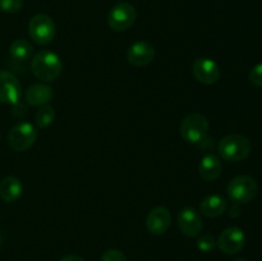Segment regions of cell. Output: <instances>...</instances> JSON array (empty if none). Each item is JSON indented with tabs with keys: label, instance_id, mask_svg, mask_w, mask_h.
Instances as JSON below:
<instances>
[{
	"label": "cell",
	"instance_id": "cell-7",
	"mask_svg": "<svg viewBox=\"0 0 262 261\" xmlns=\"http://www.w3.org/2000/svg\"><path fill=\"white\" fill-rule=\"evenodd\" d=\"M136 18H137V12L135 7L127 2H120L110 9L107 23L113 31L123 32L132 27L133 23L136 22Z\"/></svg>",
	"mask_w": 262,
	"mask_h": 261
},
{
	"label": "cell",
	"instance_id": "cell-21",
	"mask_svg": "<svg viewBox=\"0 0 262 261\" xmlns=\"http://www.w3.org/2000/svg\"><path fill=\"white\" fill-rule=\"evenodd\" d=\"M216 246V241H215L214 235L211 234H202L201 237L197 240V247L202 252H210Z\"/></svg>",
	"mask_w": 262,
	"mask_h": 261
},
{
	"label": "cell",
	"instance_id": "cell-25",
	"mask_svg": "<svg viewBox=\"0 0 262 261\" xmlns=\"http://www.w3.org/2000/svg\"><path fill=\"white\" fill-rule=\"evenodd\" d=\"M2 242H3V233L2 230H0V246H2Z\"/></svg>",
	"mask_w": 262,
	"mask_h": 261
},
{
	"label": "cell",
	"instance_id": "cell-5",
	"mask_svg": "<svg viewBox=\"0 0 262 261\" xmlns=\"http://www.w3.org/2000/svg\"><path fill=\"white\" fill-rule=\"evenodd\" d=\"M31 38L38 45H49L56 36V26L53 18L48 14H36L31 18L28 25Z\"/></svg>",
	"mask_w": 262,
	"mask_h": 261
},
{
	"label": "cell",
	"instance_id": "cell-15",
	"mask_svg": "<svg viewBox=\"0 0 262 261\" xmlns=\"http://www.w3.org/2000/svg\"><path fill=\"white\" fill-rule=\"evenodd\" d=\"M223 165L220 159L215 154H206L201 159L199 165V173L206 182H214L222 176Z\"/></svg>",
	"mask_w": 262,
	"mask_h": 261
},
{
	"label": "cell",
	"instance_id": "cell-10",
	"mask_svg": "<svg viewBox=\"0 0 262 261\" xmlns=\"http://www.w3.org/2000/svg\"><path fill=\"white\" fill-rule=\"evenodd\" d=\"M192 74L204 84H214L220 78V67L210 58H197L192 64Z\"/></svg>",
	"mask_w": 262,
	"mask_h": 261
},
{
	"label": "cell",
	"instance_id": "cell-6",
	"mask_svg": "<svg viewBox=\"0 0 262 261\" xmlns=\"http://www.w3.org/2000/svg\"><path fill=\"white\" fill-rule=\"evenodd\" d=\"M37 138V129L28 122H19L10 128L8 133V143L12 150L23 153L28 150Z\"/></svg>",
	"mask_w": 262,
	"mask_h": 261
},
{
	"label": "cell",
	"instance_id": "cell-2",
	"mask_svg": "<svg viewBox=\"0 0 262 261\" xmlns=\"http://www.w3.org/2000/svg\"><path fill=\"white\" fill-rule=\"evenodd\" d=\"M217 151L224 160L237 163V161H242L250 156L251 151H252V143L246 136L232 133L220 140L219 145H217Z\"/></svg>",
	"mask_w": 262,
	"mask_h": 261
},
{
	"label": "cell",
	"instance_id": "cell-1",
	"mask_svg": "<svg viewBox=\"0 0 262 261\" xmlns=\"http://www.w3.org/2000/svg\"><path fill=\"white\" fill-rule=\"evenodd\" d=\"M63 64L60 56L50 50H41L31 61V71L42 82H53L61 74Z\"/></svg>",
	"mask_w": 262,
	"mask_h": 261
},
{
	"label": "cell",
	"instance_id": "cell-19",
	"mask_svg": "<svg viewBox=\"0 0 262 261\" xmlns=\"http://www.w3.org/2000/svg\"><path fill=\"white\" fill-rule=\"evenodd\" d=\"M55 110L51 105H43L38 107V110L35 114V122L38 128H46L50 124H53L55 119Z\"/></svg>",
	"mask_w": 262,
	"mask_h": 261
},
{
	"label": "cell",
	"instance_id": "cell-4",
	"mask_svg": "<svg viewBox=\"0 0 262 261\" xmlns=\"http://www.w3.org/2000/svg\"><path fill=\"white\" fill-rule=\"evenodd\" d=\"M228 197L234 204H248L256 197L258 192L257 182L250 176L234 177L227 187Z\"/></svg>",
	"mask_w": 262,
	"mask_h": 261
},
{
	"label": "cell",
	"instance_id": "cell-16",
	"mask_svg": "<svg viewBox=\"0 0 262 261\" xmlns=\"http://www.w3.org/2000/svg\"><path fill=\"white\" fill-rule=\"evenodd\" d=\"M228 207L227 200L220 194H209L200 204V214L206 217H217L225 212Z\"/></svg>",
	"mask_w": 262,
	"mask_h": 261
},
{
	"label": "cell",
	"instance_id": "cell-23",
	"mask_svg": "<svg viewBox=\"0 0 262 261\" xmlns=\"http://www.w3.org/2000/svg\"><path fill=\"white\" fill-rule=\"evenodd\" d=\"M100 261H127L124 253L119 250H114V248H110L106 250L102 253Z\"/></svg>",
	"mask_w": 262,
	"mask_h": 261
},
{
	"label": "cell",
	"instance_id": "cell-12",
	"mask_svg": "<svg viewBox=\"0 0 262 261\" xmlns=\"http://www.w3.org/2000/svg\"><path fill=\"white\" fill-rule=\"evenodd\" d=\"M155 58V49L147 41H136L128 48L127 60L133 67H146Z\"/></svg>",
	"mask_w": 262,
	"mask_h": 261
},
{
	"label": "cell",
	"instance_id": "cell-22",
	"mask_svg": "<svg viewBox=\"0 0 262 261\" xmlns=\"http://www.w3.org/2000/svg\"><path fill=\"white\" fill-rule=\"evenodd\" d=\"M248 79H250L253 86L262 87V63H258L255 67H252L250 74H248Z\"/></svg>",
	"mask_w": 262,
	"mask_h": 261
},
{
	"label": "cell",
	"instance_id": "cell-24",
	"mask_svg": "<svg viewBox=\"0 0 262 261\" xmlns=\"http://www.w3.org/2000/svg\"><path fill=\"white\" fill-rule=\"evenodd\" d=\"M60 261H84L81 256L77 255H67L64 257L60 258Z\"/></svg>",
	"mask_w": 262,
	"mask_h": 261
},
{
	"label": "cell",
	"instance_id": "cell-11",
	"mask_svg": "<svg viewBox=\"0 0 262 261\" xmlns=\"http://www.w3.org/2000/svg\"><path fill=\"white\" fill-rule=\"evenodd\" d=\"M178 228L186 237H197L204 228L201 214L192 207H184L178 214Z\"/></svg>",
	"mask_w": 262,
	"mask_h": 261
},
{
	"label": "cell",
	"instance_id": "cell-13",
	"mask_svg": "<svg viewBox=\"0 0 262 261\" xmlns=\"http://www.w3.org/2000/svg\"><path fill=\"white\" fill-rule=\"evenodd\" d=\"M171 223V215L166 207L158 206L151 210L146 219V227L152 235H161L169 229Z\"/></svg>",
	"mask_w": 262,
	"mask_h": 261
},
{
	"label": "cell",
	"instance_id": "cell-8",
	"mask_svg": "<svg viewBox=\"0 0 262 261\" xmlns=\"http://www.w3.org/2000/svg\"><path fill=\"white\" fill-rule=\"evenodd\" d=\"M22 96V86L17 77L8 71H0V102L17 105Z\"/></svg>",
	"mask_w": 262,
	"mask_h": 261
},
{
	"label": "cell",
	"instance_id": "cell-26",
	"mask_svg": "<svg viewBox=\"0 0 262 261\" xmlns=\"http://www.w3.org/2000/svg\"><path fill=\"white\" fill-rule=\"evenodd\" d=\"M234 261H247V260H245V258H237V260H234Z\"/></svg>",
	"mask_w": 262,
	"mask_h": 261
},
{
	"label": "cell",
	"instance_id": "cell-20",
	"mask_svg": "<svg viewBox=\"0 0 262 261\" xmlns=\"http://www.w3.org/2000/svg\"><path fill=\"white\" fill-rule=\"evenodd\" d=\"M23 7V0H0V10L8 14L19 12Z\"/></svg>",
	"mask_w": 262,
	"mask_h": 261
},
{
	"label": "cell",
	"instance_id": "cell-9",
	"mask_svg": "<svg viewBox=\"0 0 262 261\" xmlns=\"http://www.w3.org/2000/svg\"><path fill=\"white\" fill-rule=\"evenodd\" d=\"M246 245V234L241 228L229 227L220 233L216 246L222 252L227 255L238 253Z\"/></svg>",
	"mask_w": 262,
	"mask_h": 261
},
{
	"label": "cell",
	"instance_id": "cell-18",
	"mask_svg": "<svg viewBox=\"0 0 262 261\" xmlns=\"http://www.w3.org/2000/svg\"><path fill=\"white\" fill-rule=\"evenodd\" d=\"M9 54L14 60L25 61L33 54V45L25 38H17L10 44Z\"/></svg>",
	"mask_w": 262,
	"mask_h": 261
},
{
	"label": "cell",
	"instance_id": "cell-17",
	"mask_svg": "<svg viewBox=\"0 0 262 261\" xmlns=\"http://www.w3.org/2000/svg\"><path fill=\"white\" fill-rule=\"evenodd\" d=\"M23 186L17 177L8 176L0 181V199L4 202H14L20 197Z\"/></svg>",
	"mask_w": 262,
	"mask_h": 261
},
{
	"label": "cell",
	"instance_id": "cell-14",
	"mask_svg": "<svg viewBox=\"0 0 262 261\" xmlns=\"http://www.w3.org/2000/svg\"><path fill=\"white\" fill-rule=\"evenodd\" d=\"M54 96L53 89L49 84L36 83L26 91V102L31 106H43L51 101Z\"/></svg>",
	"mask_w": 262,
	"mask_h": 261
},
{
	"label": "cell",
	"instance_id": "cell-3",
	"mask_svg": "<svg viewBox=\"0 0 262 261\" xmlns=\"http://www.w3.org/2000/svg\"><path fill=\"white\" fill-rule=\"evenodd\" d=\"M209 120L201 113H191L183 118L179 125L182 138L188 143H200L209 133Z\"/></svg>",
	"mask_w": 262,
	"mask_h": 261
}]
</instances>
